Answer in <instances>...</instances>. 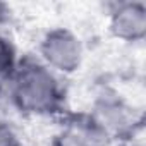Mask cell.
Listing matches in <instances>:
<instances>
[{
  "mask_svg": "<svg viewBox=\"0 0 146 146\" xmlns=\"http://www.w3.org/2000/svg\"><path fill=\"white\" fill-rule=\"evenodd\" d=\"M76 46L72 40L65 38H55L48 43V57L62 67H70L76 62Z\"/></svg>",
  "mask_w": 146,
  "mask_h": 146,
  "instance_id": "cell-2",
  "label": "cell"
},
{
  "mask_svg": "<svg viewBox=\"0 0 146 146\" xmlns=\"http://www.w3.org/2000/svg\"><path fill=\"white\" fill-rule=\"evenodd\" d=\"M143 26H144V17H143V12H136L134 9H129V11H124L122 16L119 17V28L120 31H131L132 29V35L143 31Z\"/></svg>",
  "mask_w": 146,
  "mask_h": 146,
  "instance_id": "cell-3",
  "label": "cell"
},
{
  "mask_svg": "<svg viewBox=\"0 0 146 146\" xmlns=\"http://www.w3.org/2000/svg\"><path fill=\"white\" fill-rule=\"evenodd\" d=\"M2 55H4V46L0 45V58H2Z\"/></svg>",
  "mask_w": 146,
  "mask_h": 146,
  "instance_id": "cell-4",
  "label": "cell"
},
{
  "mask_svg": "<svg viewBox=\"0 0 146 146\" xmlns=\"http://www.w3.org/2000/svg\"><path fill=\"white\" fill-rule=\"evenodd\" d=\"M21 95L26 105L40 108L52 98V79L41 70L28 72L21 83Z\"/></svg>",
  "mask_w": 146,
  "mask_h": 146,
  "instance_id": "cell-1",
  "label": "cell"
}]
</instances>
